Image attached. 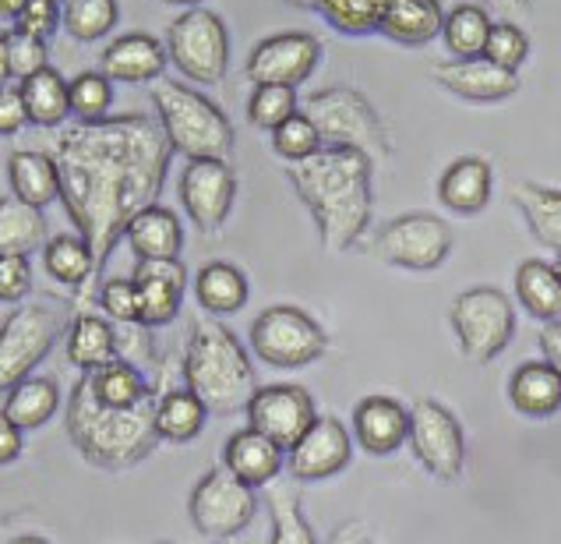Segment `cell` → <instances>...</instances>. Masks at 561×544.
Returning a JSON list of instances; mask_svg holds the SVG:
<instances>
[{"mask_svg":"<svg viewBox=\"0 0 561 544\" xmlns=\"http://www.w3.org/2000/svg\"><path fill=\"white\" fill-rule=\"evenodd\" d=\"M60 202L85 241L95 276L131 219L159 205L170 170V141L156 117L117 114L95 124H64L46 141Z\"/></svg>","mask_w":561,"mask_h":544,"instance_id":"1","label":"cell"},{"mask_svg":"<svg viewBox=\"0 0 561 544\" xmlns=\"http://www.w3.org/2000/svg\"><path fill=\"white\" fill-rule=\"evenodd\" d=\"M375 167L354 149H318L304 163L286 167V181L294 184L300 202L322 237V248L332 254L354 251L375 213Z\"/></svg>","mask_w":561,"mask_h":544,"instance_id":"2","label":"cell"},{"mask_svg":"<svg viewBox=\"0 0 561 544\" xmlns=\"http://www.w3.org/2000/svg\"><path fill=\"white\" fill-rule=\"evenodd\" d=\"M181 378L184 389L202 399L208 413H237L259 389L251 354L230 332V326L216 318H198L187 329L181 350Z\"/></svg>","mask_w":561,"mask_h":544,"instance_id":"3","label":"cell"},{"mask_svg":"<svg viewBox=\"0 0 561 544\" xmlns=\"http://www.w3.org/2000/svg\"><path fill=\"white\" fill-rule=\"evenodd\" d=\"M159 399V396H156ZM156 399L141 407H103L75 382L68 399V435L75 450L100 471H127L156 453Z\"/></svg>","mask_w":561,"mask_h":544,"instance_id":"4","label":"cell"},{"mask_svg":"<svg viewBox=\"0 0 561 544\" xmlns=\"http://www.w3.org/2000/svg\"><path fill=\"white\" fill-rule=\"evenodd\" d=\"M152 106L173 152L184 159H227L233 152V124L208 95L173 78L152 82Z\"/></svg>","mask_w":561,"mask_h":544,"instance_id":"5","label":"cell"},{"mask_svg":"<svg viewBox=\"0 0 561 544\" xmlns=\"http://www.w3.org/2000/svg\"><path fill=\"white\" fill-rule=\"evenodd\" d=\"M300 114L314 124L325 149H354L378 167L392 156V135L371 100L354 86H329L304 100Z\"/></svg>","mask_w":561,"mask_h":544,"instance_id":"6","label":"cell"},{"mask_svg":"<svg viewBox=\"0 0 561 544\" xmlns=\"http://www.w3.org/2000/svg\"><path fill=\"white\" fill-rule=\"evenodd\" d=\"M167 60L198 86H219L230 71V29L213 8H187L167 29Z\"/></svg>","mask_w":561,"mask_h":544,"instance_id":"7","label":"cell"},{"mask_svg":"<svg viewBox=\"0 0 561 544\" xmlns=\"http://www.w3.org/2000/svg\"><path fill=\"white\" fill-rule=\"evenodd\" d=\"M453 332L459 340L462 358L473 364H491L502 358L519 326V315L512 308V297L499 286H470L453 301Z\"/></svg>","mask_w":561,"mask_h":544,"instance_id":"8","label":"cell"},{"mask_svg":"<svg viewBox=\"0 0 561 544\" xmlns=\"http://www.w3.org/2000/svg\"><path fill=\"white\" fill-rule=\"evenodd\" d=\"M251 350L272 367H308L329 354V332L294 304H272L251 326Z\"/></svg>","mask_w":561,"mask_h":544,"instance_id":"9","label":"cell"},{"mask_svg":"<svg viewBox=\"0 0 561 544\" xmlns=\"http://www.w3.org/2000/svg\"><path fill=\"white\" fill-rule=\"evenodd\" d=\"M453 227L435 213H403L375 234L371 251L378 262L407 272H435L453 254Z\"/></svg>","mask_w":561,"mask_h":544,"instance_id":"10","label":"cell"},{"mask_svg":"<svg viewBox=\"0 0 561 544\" xmlns=\"http://www.w3.org/2000/svg\"><path fill=\"white\" fill-rule=\"evenodd\" d=\"M64 322L50 304H22L0 326V396H8L60 340Z\"/></svg>","mask_w":561,"mask_h":544,"instance_id":"11","label":"cell"},{"mask_svg":"<svg viewBox=\"0 0 561 544\" xmlns=\"http://www.w3.org/2000/svg\"><path fill=\"white\" fill-rule=\"evenodd\" d=\"M407 442L416 463L438 481H456L467 460V435L459 418L438 399H421L407 410Z\"/></svg>","mask_w":561,"mask_h":544,"instance_id":"12","label":"cell"},{"mask_svg":"<svg viewBox=\"0 0 561 544\" xmlns=\"http://www.w3.org/2000/svg\"><path fill=\"white\" fill-rule=\"evenodd\" d=\"M254 513H259V495L222 463L208 471L191 491V520H195V531L208 541H227L248 531Z\"/></svg>","mask_w":561,"mask_h":544,"instance_id":"13","label":"cell"},{"mask_svg":"<svg viewBox=\"0 0 561 544\" xmlns=\"http://www.w3.org/2000/svg\"><path fill=\"white\" fill-rule=\"evenodd\" d=\"M178 191L184 213L202 234H219L227 227L237 202V178L227 159H187Z\"/></svg>","mask_w":561,"mask_h":544,"instance_id":"14","label":"cell"},{"mask_svg":"<svg viewBox=\"0 0 561 544\" xmlns=\"http://www.w3.org/2000/svg\"><path fill=\"white\" fill-rule=\"evenodd\" d=\"M318 60H322L318 36H311V32H276L251 50L244 75L251 86L297 89L314 75Z\"/></svg>","mask_w":561,"mask_h":544,"instance_id":"15","label":"cell"},{"mask_svg":"<svg viewBox=\"0 0 561 544\" xmlns=\"http://www.w3.org/2000/svg\"><path fill=\"white\" fill-rule=\"evenodd\" d=\"M248 428L276 442L286 453L314 424L318 407L304 386H259L248 399Z\"/></svg>","mask_w":561,"mask_h":544,"instance_id":"16","label":"cell"},{"mask_svg":"<svg viewBox=\"0 0 561 544\" xmlns=\"http://www.w3.org/2000/svg\"><path fill=\"white\" fill-rule=\"evenodd\" d=\"M350 456H354V445H350L343 421L318 413L314 424L286 450V467L297 481H325L350 467Z\"/></svg>","mask_w":561,"mask_h":544,"instance_id":"17","label":"cell"},{"mask_svg":"<svg viewBox=\"0 0 561 544\" xmlns=\"http://www.w3.org/2000/svg\"><path fill=\"white\" fill-rule=\"evenodd\" d=\"M131 286L138 297V326L141 329H163L181 311L187 269L181 259L170 262H138L131 272Z\"/></svg>","mask_w":561,"mask_h":544,"instance_id":"18","label":"cell"},{"mask_svg":"<svg viewBox=\"0 0 561 544\" xmlns=\"http://www.w3.org/2000/svg\"><path fill=\"white\" fill-rule=\"evenodd\" d=\"M159 399H156V435L159 442H191L202 435L208 410L195 393L173 386V375H181V358H159Z\"/></svg>","mask_w":561,"mask_h":544,"instance_id":"19","label":"cell"},{"mask_svg":"<svg viewBox=\"0 0 561 544\" xmlns=\"http://www.w3.org/2000/svg\"><path fill=\"white\" fill-rule=\"evenodd\" d=\"M435 82L445 92H453L456 100L477 103V106L505 103L519 92V75H508L502 68H494V64H488L484 57L435 64Z\"/></svg>","mask_w":561,"mask_h":544,"instance_id":"20","label":"cell"},{"mask_svg":"<svg viewBox=\"0 0 561 544\" xmlns=\"http://www.w3.org/2000/svg\"><path fill=\"white\" fill-rule=\"evenodd\" d=\"M100 71L110 82L146 86L159 82L167 71V46L149 32H124L106 46L100 57Z\"/></svg>","mask_w":561,"mask_h":544,"instance_id":"21","label":"cell"},{"mask_svg":"<svg viewBox=\"0 0 561 544\" xmlns=\"http://www.w3.org/2000/svg\"><path fill=\"white\" fill-rule=\"evenodd\" d=\"M43 265L46 272L60 283L71 286V308L75 311H92L95 304V291H100V276H95L92 254L85 248V241L78 234H57L43 245Z\"/></svg>","mask_w":561,"mask_h":544,"instance_id":"22","label":"cell"},{"mask_svg":"<svg viewBox=\"0 0 561 544\" xmlns=\"http://www.w3.org/2000/svg\"><path fill=\"white\" fill-rule=\"evenodd\" d=\"M222 467L233 477H240L248 488H268L286 467V453L276 442H268L265 435L251 428H240L230 435V442L222 445Z\"/></svg>","mask_w":561,"mask_h":544,"instance_id":"23","label":"cell"},{"mask_svg":"<svg viewBox=\"0 0 561 544\" xmlns=\"http://www.w3.org/2000/svg\"><path fill=\"white\" fill-rule=\"evenodd\" d=\"M494 188V170L484 156H459L448 163L438 181V202L459 216H477L488 209Z\"/></svg>","mask_w":561,"mask_h":544,"instance_id":"24","label":"cell"},{"mask_svg":"<svg viewBox=\"0 0 561 544\" xmlns=\"http://www.w3.org/2000/svg\"><path fill=\"white\" fill-rule=\"evenodd\" d=\"M354 435L371 456H389L407 442V407L392 396H364L354 410Z\"/></svg>","mask_w":561,"mask_h":544,"instance_id":"25","label":"cell"},{"mask_svg":"<svg viewBox=\"0 0 561 544\" xmlns=\"http://www.w3.org/2000/svg\"><path fill=\"white\" fill-rule=\"evenodd\" d=\"M8 184H11V199H19L22 205L39 213L60 199L57 167L43 149H14L8 156Z\"/></svg>","mask_w":561,"mask_h":544,"instance_id":"26","label":"cell"},{"mask_svg":"<svg viewBox=\"0 0 561 544\" xmlns=\"http://www.w3.org/2000/svg\"><path fill=\"white\" fill-rule=\"evenodd\" d=\"M127 245H131L135 259L138 262H170V259H181V248H184V230H181V219L173 216L163 205H152L141 216L131 219V227L124 230Z\"/></svg>","mask_w":561,"mask_h":544,"instance_id":"27","label":"cell"},{"mask_svg":"<svg viewBox=\"0 0 561 544\" xmlns=\"http://www.w3.org/2000/svg\"><path fill=\"white\" fill-rule=\"evenodd\" d=\"M445 8L435 0H385L381 25L392 43L399 46H427L435 36H442Z\"/></svg>","mask_w":561,"mask_h":544,"instance_id":"28","label":"cell"},{"mask_svg":"<svg viewBox=\"0 0 561 544\" xmlns=\"http://www.w3.org/2000/svg\"><path fill=\"white\" fill-rule=\"evenodd\" d=\"M68 361L82 372H95L110 361H117V329L95 311H75L68 336H64Z\"/></svg>","mask_w":561,"mask_h":544,"instance_id":"29","label":"cell"},{"mask_svg":"<svg viewBox=\"0 0 561 544\" xmlns=\"http://www.w3.org/2000/svg\"><path fill=\"white\" fill-rule=\"evenodd\" d=\"M512 407L526 418H554L561 407V372L543 361H526L508 382Z\"/></svg>","mask_w":561,"mask_h":544,"instance_id":"30","label":"cell"},{"mask_svg":"<svg viewBox=\"0 0 561 544\" xmlns=\"http://www.w3.org/2000/svg\"><path fill=\"white\" fill-rule=\"evenodd\" d=\"M19 95L25 106L28 124L46 127V132H57L71 121V95H68V82L57 68H43L39 75L19 82Z\"/></svg>","mask_w":561,"mask_h":544,"instance_id":"31","label":"cell"},{"mask_svg":"<svg viewBox=\"0 0 561 544\" xmlns=\"http://www.w3.org/2000/svg\"><path fill=\"white\" fill-rule=\"evenodd\" d=\"M512 205L523 213L526 227L537 237L540 245H548L551 251L561 248V195L558 188L537 184V181H512L508 184Z\"/></svg>","mask_w":561,"mask_h":544,"instance_id":"32","label":"cell"},{"mask_svg":"<svg viewBox=\"0 0 561 544\" xmlns=\"http://www.w3.org/2000/svg\"><path fill=\"white\" fill-rule=\"evenodd\" d=\"M195 297L208 315H233L248 304V280L233 262H208L195 276Z\"/></svg>","mask_w":561,"mask_h":544,"instance_id":"33","label":"cell"},{"mask_svg":"<svg viewBox=\"0 0 561 544\" xmlns=\"http://www.w3.org/2000/svg\"><path fill=\"white\" fill-rule=\"evenodd\" d=\"M0 410H4L22 431H36L60 410V389L54 378L28 375L4 396V407Z\"/></svg>","mask_w":561,"mask_h":544,"instance_id":"34","label":"cell"},{"mask_svg":"<svg viewBox=\"0 0 561 544\" xmlns=\"http://www.w3.org/2000/svg\"><path fill=\"white\" fill-rule=\"evenodd\" d=\"M516 297L537 322H558L561 318V280L551 262L526 259L516 269Z\"/></svg>","mask_w":561,"mask_h":544,"instance_id":"35","label":"cell"},{"mask_svg":"<svg viewBox=\"0 0 561 544\" xmlns=\"http://www.w3.org/2000/svg\"><path fill=\"white\" fill-rule=\"evenodd\" d=\"M50 241V227L39 209H28L19 199H0V259L4 254H28Z\"/></svg>","mask_w":561,"mask_h":544,"instance_id":"36","label":"cell"},{"mask_svg":"<svg viewBox=\"0 0 561 544\" xmlns=\"http://www.w3.org/2000/svg\"><path fill=\"white\" fill-rule=\"evenodd\" d=\"M491 25H494L491 14L480 4H456L453 11H445L442 36H445L448 54L456 60H477L484 54Z\"/></svg>","mask_w":561,"mask_h":544,"instance_id":"37","label":"cell"},{"mask_svg":"<svg viewBox=\"0 0 561 544\" xmlns=\"http://www.w3.org/2000/svg\"><path fill=\"white\" fill-rule=\"evenodd\" d=\"M268 517H272V544H318L314 526L300 509V491L294 485H268Z\"/></svg>","mask_w":561,"mask_h":544,"instance_id":"38","label":"cell"},{"mask_svg":"<svg viewBox=\"0 0 561 544\" xmlns=\"http://www.w3.org/2000/svg\"><path fill=\"white\" fill-rule=\"evenodd\" d=\"M121 22V8L114 0H64L60 25L78 43H95L110 36Z\"/></svg>","mask_w":561,"mask_h":544,"instance_id":"39","label":"cell"},{"mask_svg":"<svg viewBox=\"0 0 561 544\" xmlns=\"http://www.w3.org/2000/svg\"><path fill=\"white\" fill-rule=\"evenodd\" d=\"M68 95H71V117H78V124L106 121L110 110H114V82L103 71L75 75L68 82Z\"/></svg>","mask_w":561,"mask_h":544,"instance_id":"40","label":"cell"},{"mask_svg":"<svg viewBox=\"0 0 561 544\" xmlns=\"http://www.w3.org/2000/svg\"><path fill=\"white\" fill-rule=\"evenodd\" d=\"M314 8L343 36H371L381 25L385 0H318Z\"/></svg>","mask_w":561,"mask_h":544,"instance_id":"41","label":"cell"},{"mask_svg":"<svg viewBox=\"0 0 561 544\" xmlns=\"http://www.w3.org/2000/svg\"><path fill=\"white\" fill-rule=\"evenodd\" d=\"M297 89L286 86H254L248 95V121L262 132H276L283 121L297 114Z\"/></svg>","mask_w":561,"mask_h":544,"instance_id":"42","label":"cell"},{"mask_svg":"<svg viewBox=\"0 0 561 544\" xmlns=\"http://www.w3.org/2000/svg\"><path fill=\"white\" fill-rule=\"evenodd\" d=\"M484 57L488 64H494V68H502L508 75H519V68L526 64V57H530V36L512 25V22H494L491 32H488V43H484Z\"/></svg>","mask_w":561,"mask_h":544,"instance_id":"43","label":"cell"},{"mask_svg":"<svg viewBox=\"0 0 561 544\" xmlns=\"http://www.w3.org/2000/svg\"><path fill=\"white\" fill-rule=\"evenodd\" d=\"M272 149H276V156L290 167V163H304L308 156H314L322 149V141H318L314 124L297 110L290 121H283L276 132H272Z\"/></svg>","mask_w":561,"mask_h":544,"instance_id":"44","label":"cell"},{"mask_svg":"<svg viewBox=\"0 0 561 544\" xmlns=\"http://www.w3.org/2000/svg\"><path fill=\"white\" fill-rule=\"evenodd\" d=\"M95 304H100V311L106 315V322L138 326V297H135L131 280H121V276L100 280V291H95Z\"/></svg>","mask_w":561,"mask_h":544,"instance_id":"45","label":"cell"},{"mask_svg":"<svg viewBox=\"0 0 561 544\" xmlns=\"http://www.w3.org/2000/svg\"><path fill=\"white\" fill-rule=\"evenodd\" d=\"M8 64H11V78L25 82V78L39 75L43 68H50V50H46V43H39V39H28V36H19V32H11Z\"/></svg>","mask_w":561,"mask_h":544,"instance_id":"46","label":"cell"},{"mask_svg":"<svg viewBox=\"0 0 561 544\" xmlns=\"http://www.w3.org/2000/svg\"><path fill=\"white\" fill-rule=\"evenodd\" d=\"M57 25H60V4H57V0H25V11L19 14V22H14V32H19V36L46 43L57 32Z\"/></svg>","mask_w":561,"mask_h":544,"instance_id":"47","label":"cell"},{"mask_svg":"<svg viewBox=\"0 0 561 544\" xmlns=\"http://www.w3.org/2000/svg\"><path fill=\"white\" fill-rule=\"evenodd\" d=\"M32 291V262L25 254L0 259V304H19Z\"/></svg>","mask_w":561,"mask_h":544,"instance_id":"48","label":"cell"},{"mask_svg":"<svg viewBox=\"0 0 561 544\" xmlns=\"http://www.w3.org/2000/svg\"><path fill=\"white\" fill-rule=\"evenodd\" d=\"M25 124H28V117H25V106H22L19 89L4 86V89H0V135H4V138L19 135Z\"/></svg>","mask_w":561,"mask_h":544,"instance_id":"49","label":"cell"},{"mask_svg":"<svg viewBox=\"0 0 561 544\" xmlns=\"http://www.w3.org/2000/svg\"><path fill=\"white\" fill-rule=\"evenodd\" d=\"M22 450H25V431L0 410V467H8V463L19 460Z\"/></svg>","mask_w":561,"mask_h":544,"instance_id":"50","label":"cell"},{"mask_svg":"<svg viewBox=\"0 0 561 544\" xmlns=\"http://www.w3.org/2000/svg\"><path fill=\"white\" fill-rule=\"evenodd\" d=\"M329 544H375V537L367 534V526L360 520H346L332 531Z\"/></svg>","mask_w":561,"mask_h":544,"instance_id":"51","label":"cell"},{"mask_svg":"<svg viewBox=\"0 0 561 544\" xmlns=\"http://www.w3.org/2000/svg\"><path fill=\"white\" fill-rule=\"evenodd\" d=\"M540 350H543V364L558 367V354H561V326L558 322H543V329H540Z\"/></svg>","mask_w":561,"mask_h":544,"instance_id":"52","label":"cell"},{"mask_svg":"<svg viewBox=\"0 0 561 544\" xmlns=\"http://www.w3.org/2000/svg\"><path fill=\"white\" fill-rule=\"evenodd\" d=\"M8 39H11V32L0 29V89L8 86V78H11V64H8Z\"/></svg>","mask_w":561,"mask_h":544,"instance_id":"53","label":"cell"},{"mask_svg":"<svg viewBox=\"0 0 561 544\" xmlns=\"http://www.w3.org/2000/svg\"><path fill=\"white\" fill-rule=\"evenodd\" d=\"M25 11V0H0V19L4 22H19V14Z\"/></svg>","mask_w":561,"mask_h":544,"instance_id":"54","label":"cell"},{"mask_svg":"<svg viewBox=\"0 0 561 544\" xmlns=\"http://www.w3.org/2000/svg\"><path fill=\"white\" fill-rule=\"evenodd\" d=\"M11 517H14V509H11V499H8V488L0 485V534L11 526Z\"/></svg>","mask_w":561,"mask_h":544,"instance_id":"55","label":"cell"},{"mask_svg":"<svg viewBox=\"0 0 561 544\" xmlns=\"http://www.w3.org/2000/svg\"><path fill=\"white\" fill-rule=\"evenodd\" d=\"M11 544H50V541H43V537H32V534H25V537H14Z\"/></svg>","mask_w":561,"mask_h":544,"instance_id":"56","label":"cell"},{"mask_svg":"<svg viewBox=\"0 0 561 544\" xmlns=\"http://www.w3.org/2000/svg\"><path fill=\"white\" fill-rule=\"evenodd\" d=\"M216 544H219V541H216Z\"/></svg>","mask_w":561,"mask_h":544,"instance_id":"57","label":"cell"}]
</instances>
